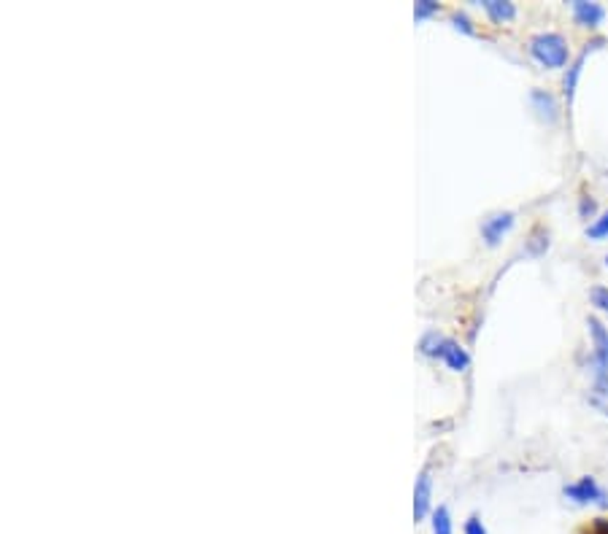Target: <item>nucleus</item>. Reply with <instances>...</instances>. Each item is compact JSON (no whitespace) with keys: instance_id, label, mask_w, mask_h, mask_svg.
Listing matches in <instances>:
<instances>
[{"instance_id":"obj_8","label":"nucleus","mask_w":608,"mask_h":534,"mask_svg":"<svg viewBox=\"0 0 608 534\" xmlns=\"http://www.w3.org/2000/svg\"><path fill=\"white\" fill-rule=\"evenodd\" d=\"M530 103H533V109L538 111V117H541L543 122L554 125V122L560 119L557 101H554V95H549L546 90H533V92H530Z\"/></svg>"},{"instance_id":"obj_7","label":"nucleus","mask_w":608,"mask_h":534,"mask_svg":"<svg viewBox=\"0 0 608 534\" xmlns=\"http://www.w3.org/2000/svg\"><path fill=\"white\" fill-rule=\"evenodd\" d=\"M430 496H433V477L430 472L425 469L419 477H417V486H414V518L422 521L427 512H430Z\"/></svg>"},{"instance_id":"obj_10","label":"nucleus","mask_w":608,"mask_h":534,"mask_svg":"<svg viewBox=\"0 0 608 534\" xmlns=\"http://www.w3.org/2000/svg\"><path fill=\"white\" fill-rule=\"evenodd\" d=\"M484 12L492 22L503 25V22H511L516 17V6L508 4V0H484Z\"/></svg>"},{"instance_id":"obj_1","label":"nucleus","mask_w":608,"mask_h":534,"mask_svg":"<svg viewBox=\"0 0 608 534\" xmlns=\"http://www.w3.org/2000/svg\"><path fill=\"white\" fill-rule=\"evenodd\" d=\"M530 55L543 66V68H565L570 60L568 41L560 33H538L530 39Z\"/></svg>"},{"instance_id":"obj_16","label":"nucleus","mask_w":608,"mask_h":534,"mask_svg":"<svg viewBox=\"0 0 608 534\" xmlns=\"http://www.w3.org/2000/svg\"><path fill=\"white\" fill-rule=\"evenodd\" d=\"M465 534H487V529H484V523L479 518H471L465 523Z\"/></svg>"},{"instance_id":"obj_11","label":"nucleus","mask_w":608,"mask_h":534,"mask_svg":"<svg viewBox=\"0 0 608 534\" xmlns=\"http://www.w3.org/2000/svg\"><path fill=\"white\" fill-rule=\"evenodd\" d=\"M433 534H452V515L446 507H438L433 512Z\"/></svg>"},{"instance_id":"obj_5","label":"nucleus","mask_w":608,"mask_h":534,"mask_svg":"<svg viewBox=\"0 0 608 534\" xmlns=\"http://www.w3.org/2000/svg\"><path fill=\"white\" fill-rule=\"evenodd\" d=\"M436 356H441V359H444L452 370H457V372L468 370V364H471L468 351H465L460 343L449 340V337H441V343H438V348H436Z\"/></svg>"},{"instance_id":"obj_4","label":"nucleus","mask_w":608,"mask_h":534,"mask_svg":"<svg viewBox=\"0 0 608 534\" xmlns=\"http://www.w3.org/2000/svg\"><path fill=\"white\" fill-rule=\"evenodd\" d=\"M514 222H516V216H514L511 211L489 216V219L481 224V235H484L487 246H498V243L503 241V235L514 227Z\"/></svg>"},{"instance_id":"obj_9","label":"nucleus","mask_w":608,"mask_h":534,"mask_svg":"<svg viewBox=\"0 0 608 534\" xmlns=\"http://www.w3.org/2000/svg\"><path fill=\"white\" fill-rule=\"evenodd\" d=\"M589 335H592V346H595V359L608 372V329L597 319H589Z\"/></svg>"},{"instance_id":"obj_14","label":"nucleus","mask_w":608,"mask_h":534,"mask_svg":"<svg viewBox=\"0 0 608 534\" xmlns=\"http://www.w3.org/2000/svg\"><path fill=\"white\" fill-rule=\"evenodd\" d=\"M589 300H592V305H595L597 311L608 313V286H595V289L589 292Z\"/></svg>"},{"instance_id":"obj_18","label":"nucleus","mask_w":608,"mask_h":534,"mask_svg":"<svg viewBox=\"0 0 608 534\" xmlns=\"http://www.w3.org/2000/svg\"><path fill=\"white\" fill-rule=\"evenodd\" d=\"M605 265H608V257H605Z\"/></svg>"},{"instance_id":"obj_6","label":"nucleus","mask_w":608,"mask_h":534,"mask_svg":"<svg viewBox=\"0 0 608 534\" xmlns=\"http://www.w3.org/2000/svg\"><path fill=\"white\" fill-rule=\"evenodd\" d=\"M570 9H573V20H576L581 28H597V25L605 20V9H603L600 4H586V0H573Z\"/></svg>"},{"instance_id":"obj_17","label":"nucleus","mask_w":608,"mask_h":534,"mask_svg":"<svg viewBox=\"0 0 608 534\" xmlns=\"http://www.w3.org/2000/svg\"><path fill=\"white\" fill-rule=\"evenodd\" d=\"M581 214H584V216H586V214H595V200L584 197V200H581Z\"/></svg>"},{"instance_id":"obj_2","label":"nucleus","mask_w":608,"mask_h":534,"mask_svg":"<svg viewBox=\"0 0 608 534\" xmlns=\"http://www.w3.org/2000/svg\"><path fill=\"white\" fill-rule=\"evenodd\" d=\"M565 496L578 504H600V507L608 504V494L597 486L595 477H581V480L565 486Z\"/></svg>"},{"instance_id":"obj_3","label":"nucleus","mask_w":608,"mask_h":534,"mask_svg":"<svg viewBox=\"0 0 608 534\" xmlns=\"http://www.w3.org/2000/svg\"><path fill=\"white\" fill-rule=\"evenodd\" d=\"M605 41L603 39H597V41H592V44H586L584 47V52L570 63V68H568V74H565V82H562V87H565V101L568 103H573V98H576V84H578V76H581V71H584V63H586V57L595 52V49H600Z\"/></svg>"},{"instance_id":"obj_12","label":"nucleus","mask_w":608,"mask_h":534,"mask_svg":"<svg viewBox=\"0 0 608 534\" xmlns=\"http://www.w3.org/2000/svg\"><path fill=\"white\" fill-rule=\"evenodd\" d=\"M586 238L589 241H605L608 238V211L586 227Z\"/></svg>"},{"instance_id":"obj_15","label":"nucleus","mask_w":608,"mask_h":534,"mask_svg":"<svg viewBox=\"0 0 608 534\" xmlns=\"http://www.w3.org/2000/svg\"><path fill=\"white\" fill-rule=\"evenodd\" d=\"M452 25L457 28V31H463L465 36H476V28H473V22L463 14V12H454L452 14Z\"/></svg>"},{"instance_id":"obj_13","label":"nucleus","mask_w":608,"mask_h":534,"mask_svg":"<svg viewBox=\"0 0 608 534\" xmlns=\"http://www.w3.org/2000/svg\"><path fill=\"white\" fill-rule=\"evenodd\" d=\"M433 14H438V4H436V0H419L417 9H414L417 22H422V20H427V17H433Z\"/></svg>"}]
</instances>
